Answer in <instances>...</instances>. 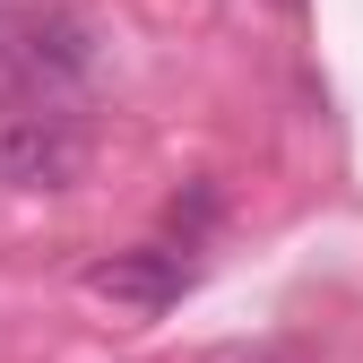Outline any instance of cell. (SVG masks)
I'll return each instance as SVG.
<instances>
[{
    "instance_id": "cell-4",
    "label": "cell",
    "mask_w": 363,
    "mask_h": 363,
    "mask_svg": "<svg viewBox=\"0 0 363 363\" xmlns=\"http://www.w3.org/2000/svg\"><path fill=\"white\" fill-rule=\"evenodd\" d=\"M277 9H294V0H277Z\"/></svg>"
},
{
    "instance_id": "cell-3",
    "label": "cell",
    "mask_w": 363,
    "mask_h": 363,
    "mask_svg": "<svg viewBox=\"0 0 363 363\" xmlns=\"http://www.w3.org/2000/svg\"><path fill=\"white\" fill-rule=\"evenodd\" d=\"M182 286H191L182 251H113L86 268V294H104L121 311H164V303H182Z\"/></svg>"
},
{
    "instance_id": "cell-2",
    "label": "cell",
    "mask_w": 363,
    "mask_h": 363,
    "mask_svg": "<svg viewBox=\"0 0 363 363\" xmlns=\"http://www.w3.org/2000/svg\"><path fill=\"white\" fill-rule=\"evenodd\" d=\"M0 69L26 78L35 96L78 86L86 69H96V26L86 18H26V26H9V43H0Z\"/></svg>"
},
{
    "instance_id": "cell-1",
    "label": "cell",
    "mask_w": 363,
    "mask_h": 363,
    "mask_svg": "<svg viewBox=\"0 0 363 363\" xmlns=\"http://www.w3.org/2000/svg\"><path fill=\"white\" fill-rule=\"evenodd\" d=\"M0 182L9 191H69V182H86V130L69 113H9L0 121Z\"/></svg>"
}]
</instances>
